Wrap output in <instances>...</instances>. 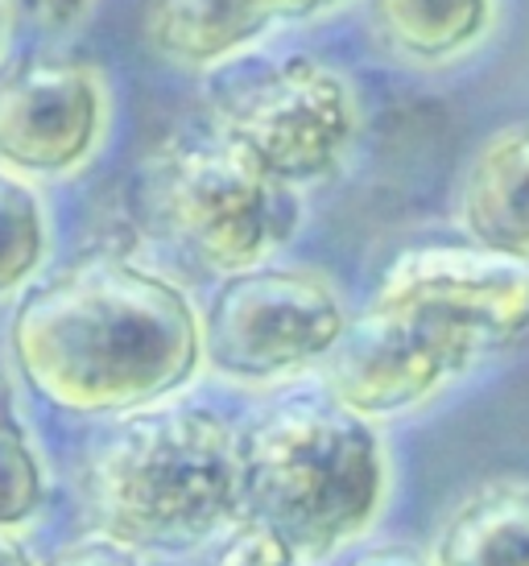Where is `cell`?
Wrapping results in <instances>:
<instances>
[{
    "label": "cell",
    "instance_id": "cell-1",
    "mask_svg": "<svg viewBox=\"0 0 529 566\" xmlns=\"http://www.w3.org/2000/svg\"><path fill=\"white\" fill-rule=\"evenodd\" d=\"M4 356L25 389L75 418L166 406L207 368L199 306L125 252H83L42 273L9 315Z\"/></svg>",
    "mask_w": 529,
    "mask_h": 566
},
{
    "label": "cell",
    "instance_id": "cell-2",
    "mask_svg": "<svg viewBox=\"0 0 529 566\" xmlns=\"http://www.w3.org/2000/svg\"><path fill=\"white\" fill-rule=\"evenodd\" d=\"M526 339L529 265L471 244H418L393 256L319 377L340 406L381 426L447 397Z\"/></svg>",
    "mask_w": 529,
    "mask_h": 566
},
{
    "label": "cell",
    "instance_id": "cell-3",
    "mask_svg": "<svg viewBox=\"0 0 529 566\" xmlns=\"http://www.w3.org/2000/svg\"><path fill=\"white\" fill-rule=\"evenodd\" d=\"M79 496L95 534L133 551H199L245 521L240 430L190 401L125 413L87 447Z\"/></svg>",
    "mask_w": 529,
    "mask_h": 566
},
{
    "label": "cell",
    "instance_id": "cell-4",
    "mask_svg": "<svg viewBox=\"0 0 529 566\" xmlns=\"http://www.w3.org/2000/svg\"><path fill=\"white\" fill-rule=\"evenodd\" d=\"M393 488L381 426L328 389L281 397L240 430L245 517L273 530L307 566L373 534Z\"/></svg>",
    "mask_w": 529,
    "mask_h": 566
},
{
    "label": "cell",
    "instance_id": "cell-5",
    "mask_svg": "<svg viewBox=\"0 0 529 566\" xmlns=\"http://www.w3.org/2000/svg\"><path fill=\"white\" fill-rule=\"evenodd\" d=\"M145 211L174 249L219 277L269 265L302 232V190L257 170L211 125L183 128L145 166Z\"/></svg>",
    "mask_w": 529,
    "mask_h": 566
},
{
    "label": "cell",
    "instance_id": "cell-6",
    "mask_svg": "<svg viewBox=\"0 0 529 566\" xmlns=\"http://www.w3.org/2000/svg\"><path fill=\"white\" fill-rule=\"evenodd\" d=\"M207 125L294 190L331 182L364 133L356 83L314 54L236 59L207 75Z\"/></svg>",
    "mask_w": 529,
    "mask_h": 566
},
{
    "label": "cell",
    "instance_id": "cell-7",
    "mask_svg": "<svg viewBox=\"0 0 529 566\" xmlns=\"http://www.w3.org/2000/svg\"><path fill=\"white\" fill-rule=\"evenodd\" d=\"M352 327L340 285L311 265H269L219 277L203 306V364L240 389H281L323 373Z\"/></svg>",
    "mask_w": 529,
    "mask_h": 566
},
{
    "label": "cell",
    "instance_id": "cell-8",
    "mask_svg": "<svg viewBox=\"0 0 529 566\" xmlns=\"http://www.w3.org/2000/svg\"><path fill=\"white\" fill-rule=\"evenodd\" d=\"M112 133L108 75L75 54H25L0 71V170L63 182L87 170Z\"/></svg>",
    "mask_w": 529,
    "mask_h": 566
},
{
    "label": "cell",
    "instance_id": "cell-9",
    "mask_svg": "<svg viewBox=\"0 0 529 566\" xmlns=\"http://www.w3.org/2000/svg\"><path fill=\"white\" fill-rule=\"evenodd\" d=\"M352 0H145V42L162 63L211 75L281 30L343 13Z\"/></svg>",
    "mask_w": 529,
    "mask_h": 566
},
{
    "label": "cell",
    "instance_id": "cell-10",
    "mask_svg": "<svg viewBox=\"0 0 529 566\" xmlns=\"http://www.w3.org/2000/svg\"><path fill=\"white\" fill-rule=\"evenodd\" d=\"M455 223L471 249L529 265V120L476 145L455 190Z\"/></svg>",
    "mask_w": 529,
    "mask_h": 566
},
{
    "label": "cell",
    "instance_id": "cell-11",
    "mask_svg": "<svg viewBox=\"0 0 529 566\" xmlns=\"http://www.w3.org/2000/svg\"><path fill=\"white\" fill-rule=\"evenodd\" d=\"M369 25L402 66L447 71L492 42L500 0H369Z\"/></svg>",
    "mask_w": 529,
    "mask_h": 566
},
{
    "label": "cell",
    "instance_id": "cell-12",
    "mask_svg": "<svg viewBox=\"0 0 529 566\" xmlns=\"http://www.w3.org/2000/svg\"><path fill=\"white\" fill-rule=\"evenodd\" d=\"M435 566H529V480H484L447 509L431 542Z\"/></svg>",
    "mask_w": 529,
    "mask_h": 566
},
{
    "label": "cell",
    "instance_id": "cell-13",
    "mask_svg": "<svg viewBox=\"0 0 529 566\" xmlns=\"http://www.w3.org/2000/svg\"><path fill=\"white\" fill-rule=\"evenodd\" d=\"M17 380L9 356H0V530L9 534L33 525L50 501L46 455L21 409Z\"/></svg>",
    "mask_w": 529,
    "mask_h": 566
},
{
    "label": "cell",
    "instance_id": "cell-14",
    "mask_svg": "<svg viewBox=\"0 0 529 566\" xmlns=\"http://www.w3.org/2000/svg\"><path fill=\"white\" fill-rule=\"evenodd\" d=\"M54 223L42 190L0 170V302H13L30 290L50 265Z\"/></svg>",
    "mask_w": 529,
    "mask_h": 566
},
{
    "label": "cell",
    "instance_id": "cell-15",
    "mask_svg": "<svg viewBox=\"0 0 529 566\" xmlns=\"http://www.w3.org/2000/svg\"><path fill=\"white\" fill-rule=\"evenodd\" d=\"M216 566H307V563H302L273 530H264V525L245 517L232 534H228Z\"/></svg>",
    "mask_w": 529,
    "mask_h": 566
},
{
    "label": "cell",
    "instance_id": "cell-16",
    "mask_svg": "<svg viewBox=\"0 0 529 566\" xmlns=\"http://www.w3.org/2000/svg\"><path fill=\"white\" fill-rule=\"evenodd\" d=\"M42 566H141V551L108 534H87L63 551H54Z\"/></svg>",
    "mask_w": 529,
    "mask_h": 566
},
{
    "label": "cell",
    "instance_id": "cell-17",
    "mask_svg": "<svg viewBox=\"0 0 529 566\" xmlns=\"http://www.w3.org/2000/svg\"><path fill=\"white\" fill-rule=\"evenodd\" d=\"M21 9H25V17H30L38 30L59 38V33H71L87 21L95 0H21Z\"/></svg>",
    "mask_w": 529,
    "mask_h": 566
},
{
    "label": "cell",
    "instance_id": "cell-18",
    "mask_svg": "<svg viewBox=\"0 0 529 566\" xmlns=\"http://www.w3.org/2000/svg\"><path fill=\"white\" fill-rule=\"evenodd\" d=\"M343 566H435V558L431 551H418L409 542H376V546L356 551Z\"/></svg>",
    "mask_w": 529,
    "mask_h": 566
},
{
    "label": "cell",
    "instance_id": "cell-19",
    "mask_svg": "<svg viewBox=\"0 0 529 566\" xmlns=\"http://www.w3.org/2000/svg\"><path fill=\"white\" fill-rule=\"evenodd\" d=\"M0 566H38V563H33L30 546L21 542V534L0 530Z\"/></svg>",
    "mask_w": 529,
    "mask_h": 566
},
{
    "label": "cell",
    "instance_id": "cell-20",
    "mask_svg": "<svg viewBox=\"0 0 529 566\" xmlns=\"http://www.w3.org/2000/svg\"><path fill=\"white\" fill-rule=\"evenodd\" d=\"M9 33H13V4L0 0V59H4V50H9Z\"/></svg>",
    "mask_w": 529,
    "mask_h": 566
}]
</instances>
